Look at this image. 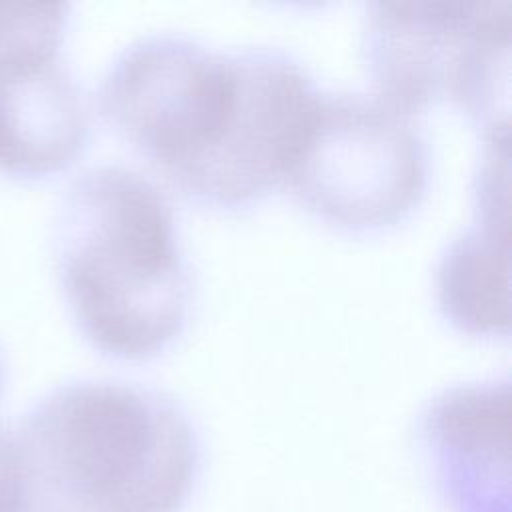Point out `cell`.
Returning a JSON list of instances; mask_svg holds the SVG:
<instances>
[{
  "mask_svg": "<svg viewBox=\"0 0 512 512\" xmlns=\"http://www.w3.org/2000/svg\"><path fill=\"white\" fill-rule=\"evenodd\" d=\"M52 254L74 324L104 354L144 358L182 330L188 260L172 206L140 172L98 164L76 174L56 206Z\"/></svg>",
  "mask_w": 512,
  "mask_h": 512,
  "instance_id": "cell-1",
  "label": "cell"
},
{
  "mask_svg": "<svg viewBox=\"0 0 512 512\" xmlns=\"http://www.w3.org/2000/svg\"><path fill=\"white\" fill-rule=\"evenodd\" d=\"M14 440L36 496L56 512H180L200 444L164 390L120 378H74L44 392Z\"/></svg>",
  "mask_w": 512,
  "mask_h": 512,
  "instance_id": "cell-2",
  "label": "cell"
},
{
  "mask_svg": "<svg viewBox=\"0 0 512 512\" xmlns=\"http://www.w3.org/2000/svg\"><path fill=\"white\" fill-rule=\"evenodd\" d=\"M362 50L378 96L396 108L450 98L486 136L510 134V2H372Z\"/></svg>",
  "mask_w": 512,
  "mask_h": 512,
  "instance_id": "cell-3",
  "label": "cell"
},
{
  "mask_svg": "<svg viewBox=\"0 0 512 512\" xmlns=\"http://www.w3.org/2000/svg\"><path fill=\"white\" fill-rule=\"evenodd\" d=\"M286 182L320 218L374 230L424 196L428 148L410 114L384 98L318 92Z\"/></svg>",
  "mask_w": 512,
  "mask_h": 512,
  "instance_id": "cell-4",
  "label": "cell"
},
{
  "mask_svg": "<svg viewBox=\"0 0 512 512\" xmlns=\"http://www.w3.org/2000/svg\"><path fill=\"white\" fill-rule=\"evenodd\" d=\"M230 52L224 116L206 146L170 178L200 202L236 208L286 180L320 90L302 62L280 48Z\"/></svg>",
  "mask_w": 512,
  "mask_h": 512,
  "instance_id": "cell-5",
  "label": "cell"
},
{
  "mask_svg": "<svg viewBox=\"0 0 512 512\" xmlns=\"http://www.w3.org/2000/svg\"><path fill=\"white\" fill-rule=\"evenodd\" d=\"M232 92V54L180 32L122 48L100 84L104 116L170 176L216 132Z\"/></svg>",
  "mask_w": 512,
  "mask_h": 512,
  "instance_id": "cell-6",
  "label": "cell"
},
{
  "mask_svg": "<svg viewBox=\"0 0 512 512\" xmlns=\"http://www.w3.org/2000/svg\"><path fill=\"white\" fill-rule=\"evenodd\" d=\"M508 374L446 386L418 418L428 472L454 512H508Z\"/></svg>",
  "mask_w": 512,
  "mask_h": 512,
  "instance_id": "cell-7",
  "label": "cell"
},
{
  "mask_svg": "<svg viewBox=\"0 0 512 512\" xmlns=\"http://www.w3.org/2000/svg\"><path fill=\"white\" fill-rule=\"evenodd\" d=\"M92 110L84 86L56 58L0 74V172L44 178L84 150Z\"/></svg>",
  "mask_w": 512,
  "mask_h": 512,
  "instance_id": "cell-8",
  "label": "cell"
},
{
  "mask_svg": "<svg viewBox=\"0 0 512 512\" xmlns=\"http://www.w3.org/2000/svg\"><path fill=\"white\" fill-rule=\"evenodd\" d=\"M508 192L502 180L474 182V222L444 246L436 264L438 306L462 332L508 330Z\"/></svg>",
  "mask_w": 512,
  "mask_h": 512,
  "instance_id": "cell-9",
  "label": "cell"
},
{
  "mask_svg": "<svg viewBox=\"0 0 512 512\" xmlns=\"http://www.w3.org/2000/svg\"><path fill=\"white\" fill-rule=\"evenodd\" d=\"M66 2H0V74L60 58Z\"/></svg>",
  "mask_w": 512,
  "mask_h": 512,
  "instance_id": "cell-10",
  "label": "cell"
},
{
  "mask_svg": "<svg viewBox=\"0 0 512 512\" xmlns=\"http://www.w3.org/2000/svg\"><path fill=\"white\" fill-rule=\"evenodd\" d=\"M34 492L14 434L0 426V512H30Z\"/></svg>",
  "mask_w": 512,
  "mask_h": 512,
  "instance_id": "cell-11",
  "label": "cell"
},
{
  "mask_svg": "<svg viewBox=\"0 0 512 512\" xmlns=\"http://www.w3.org/2000/svg\"><path fill=\"white\" fill-rule=\"evenodd\" d=\"M4 382H6V368H4L2 350H0V400H2V394H4Z\"/></svg>",
  "mask_w": 512,
  "mask_h": 512,
  "instance_id": "cell-12",
  "label": "cell"
}]
</instances>
